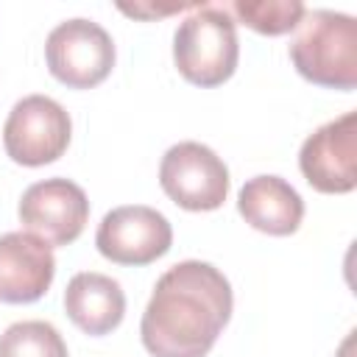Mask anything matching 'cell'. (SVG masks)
<instances>
[{"instance_id": "cell-1", "label": "cell", "mask_w": 357, "mask_h": 357, "mask_svg": "<svg viewBox=\"0 0 357 357\" xmlns=\"http://www.w3.org/2000/svg\"><path fill=\"white\" fill-rule=\"evenodd\" d=\"M231 284L209 262L184 259L165 271L142 312L151 357H206L231 318Z\"/></svg>"}, {"instance_id": "cell-2", "label": "cell", "mask_w": 357, "mask_h": 357, "mask_svg": "<svg viewBox=\"0 0 357 357\" xmlns=\"http://www.w3.org/2000/svg\"><path fill=\"white\" fill-rule=\"evenodd\" d=\"M290 42V61L301 78L351 92L357 86V22L340 11H304Z\"/></svg>"}, {"instance_id": "cell-3", "label": "cell", "mask_w": 357, "mask_h": 357, "mask_svg": "<svg viewBox=\"0 0 357 357\" xmlns=\"http://www.w3.org/2000/svg\"><path fill=\"white\" fill-rule=\"evenodd\" d=\"M173 59L178 73L195 86H218L237 70L240 42L226 6H192L173 36Z\"/></svg>"}, {"instance_id": "cell-4", "label": "cell", "mask_w": 357, "mask_h": 357, "mask_svg": "<svg viewBox=\"0 0 357 357\" xmlns=\"http://www.w3.org/2000/svg\"><path fill=\"white\" fill-rule=\"evenodd\" d=\"M47 70L70 89H92L114 67V42L92 20H67L45 42Z\"/></svg>"}, {"instance_id": "cell-5", "label": "cell", "mask_w": 357, "mask_h": 357, "mask_svg": "<svg viewBox=\"0 0 357 357\" xmlns=\"http://www.w3.org/2000/svg\"><path fill=\"white\" fill-rule=\"evenodd\" d=\"M73 123L61 103L47 95H28L14 103L6 126V153L25 167H42L56 162L70 145Z\"/></svg>"}, {"instance_id": "cell-6", "label": "cell", "mask_w": 357, "mask_h": 357, "mask_svg": "<svg viewBox=\"0 0 357 357\" xmlns=\"http://www.w3.org/2000/svg\"><path fill=\"white\" fill-rule=\"evenodd\" d=\"M165 195L190 212H212L229 195V167L201 142H178L167 148L159 165Z\"/></svg>"}, {"instance_id": "cell-7", "label": "cell", "mask_w": 357, "mask_h": 357, "mask_svg": "<svg viewBox=\"0 0 357 357\" xmlns=\"http://www.w3.org/2000/svg\"><path fill=\"white\" fill-rule=\"evenodd\" d=\"M298 167L318 192H351L357 187V114L346 112L310 134L301 145Z\"/></svg>"}, {"instance_id": "cell-8", "label": "cell", "mask_w": 357, "mask_h": 357, "mask_svg": "<svg viewBox=\"0 0 357 357\" xmlns=\"http://www.w3.org/2000/svg\"><path fill=\"white\" fill-rule=\"evenodd\" d=\"M20 223L47 245H70L89 220L86 192L70 178H45L20 198Z\"/></svg>"}, {"instance_id": "cell-9", "label": "cell", "mask_w": 357, "mask_h": 357, "mask_svg": "<svg viewBox=\"0 0 357 357\" xmlns=\"http://www.w3.org/2000/svg\"><path fill=\"white\" fill-rule=\"evenodd\" d=\"M173 229L167 218L151 206H117L103 215L95 245L117 265H148L170 251Z\"/></svg>"}, {"instance_id": "cell-10", "label": "cell", "mask_w": 357, "mask_h": 357, "mask_svg": "<svg viewBox=\"0 0 357 357\" xmlns=\"http://www.w3.org/2000/svg\"><path fill=\"white\" fill-rule=\"evenodd\" d=\"M56 259L45 240L31 231L0 234V301L31 304L53 282Z\"/></svg>"}, {"instance_id": "cell-11", "label": "cell", "mask_w": 357, "mask_h": 357, "mask_svg": "<svg viewBox=\"0 0 357 357\" xmlns=\"http://www.w3.org/2000/svg\"><path fill=\"white\" fill-rule=\"evenodd\" d=\"M64 312L86 335H109L126 315V293L117 279L95 271L75 273L64 290Z\"/></svg>"}, {"instance_id": "cell-12", "label": "cell", "mask_w": 357, "mask_h": 357, "mask_svg": "<svg viewBox=\"0 0 357 357\" xmlns=\"http://www.w3.org/2000/svg\"><path fill=\"white\" fill-rule=\"evenodd\" d=\"M237 209L257 231L287 237L301 226L304 201L279 176H254L237 195Z\"/></svg>"}, {"instance_id": "cell-13", "label": "cell", "mask_w": 357, "mask_h": 357, "mask_svg": "<svg viewBox=\"0 0 357 357\" xmlns=\"http://www.w3.org/2000/svg\"><path fill=\"white\" fill-rule=\"evenodd\" d=\"M0 357H67V346L53 324L20 321L0 335Z\"/></svg>"}, {"instance_id": "cell-14", "label": "cell", "mask_w": 357, "mask_h": 357, "mask_svg": "<svg viewBox=\"0 0 357 357\" xmlns=\"http://www.w3.org/2000/svg\"><path fill=\"white\" fill-rule=\"evenodd\" d=\"M231 11L237 14L240 22H245L257 33L279 36L293 31L307 8L298 0H234Z\"/></svg>"}]
</instances>
